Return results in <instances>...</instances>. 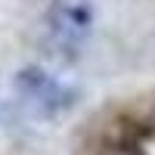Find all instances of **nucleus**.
<instances>
[{
	"instance_id": "f257e3e1",
	"label": "nucleus",
	"mask_w": 155,
	"mask_h": 155,
	"mask_svg": "<svg viewBox=\"0 0 155 155\" xmlns=\"http://www.w3.org/2000/svg\"><path fill=\"white\" fill-rule=\"evenodd\" d=\"M53 31L62 41H81L93 25V9H90L87 0H59L53 6Z\"/></svg>"
},
{
	"instance_id": "f03ea898",
	"label": "nucleus",
	"mask_w": 155,
	"mask_h": 155,
	"mask_svg": "<svg viewBox=\"0 0 155 155\" xmlns=\"http://www.w3.org/2000/svg\"><path fill=\"white\" fill-rule=\"evenodd\" d=\"M16 90H19L28 102H34L41 112H50L53 106L62 102V87L53 81V78H47L44 71H37V68L22 71V74L16 78Z\"/></svg>"
},
{
	"instance_id": "7ed1b4c3",
	"label": "nucleus",
	"mask_w": 155,
	"mask_h": 155,
	"mask_svg": "<svg viewBox=\"0 0 155 155\" xmlns=\"http://www.w3.org/2000/svg\"><path fill=\"white\" fill-rule=\"evenodd\" d=\"M115 155H134V152H115Z\"/></svg>"
}]
</instances>
